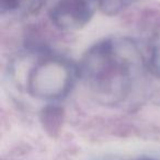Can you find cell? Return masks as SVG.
<instances>
[{
    "instance_id": "1",
    "label": "cell",
    "mask_w": 160,
    "mask_h": 160,
    "mask_svg": "<svg viewBox=\"0 0 160 160\" xmlns=\"http://www.w3.org/2000/svg\"><path fill=\"white\" fill-rule=\"evenodd\" d=\"M146 68L136 43L127 38H107L94 43L79 64L80 79L99 102L118 105L127 100Z\"/></svg>"
},
{
    "instance_id": "2",
    "label": "cell",
    "mask_w": 160,
    "mask_h": 160,
    "mask_svg": "<svg viewBox=\"0 0 160 160\" xmlns=\"http://www.w3.org/2000/svg\"><path fill=\"white\" fill-rule=\"evenodd\" d=\"M80 79L79 65L59 55L46 54L36 60L27 76V91L38 100L55 102L66 98Z\"/></svg>"
},
{
    "instance_id": "3",
    "label": "cell",
    "mask_w": 160,
    "mask_h": 160,
    "mask_svg": "<svg viewBox=\"0 0 160 160\" xmlns=\"http://www.w3.org/2000/svg\"><path fill=\"white\" fill-rule=\"evenodd\" d=\"M94 10L89 0H54L48 17L57 29L76 31L91 21Z\"/></svg>"
},
{
    "instance_id": "4",
    "label": "cell",
    "mask_w": 160,
    "mask_h": 160,
    "mask_svg": "<svg viewBox=\"0 0 160 160\" xmlns=\"http://www.w3.org/2000/svg\"><path fill=\"white\" fill-rule=\"evenodd\" d=\"M64 109L55 103H49L45 105L40 113V121L43 129L51 137L58 136L64 123Z\"/></svg>"
},
{
    "instance_id": "5",
    "label": "cell",
    "mask_w": 160,
    "mask_h": 160,
    "mask_svg": "<svg viewBox=\"0 0 160 160\" xmlns=\"http://www.w3.org/2000/svg\"><path fill=\"white\" fill-rule=\"evenodd\" d=\"M44 3V0H0V12L1 14L14 13L19 10L34 13Z\"/></svg>"
},
{
    "instance_id": "6",
    "label": "cell",
    "mask_w": 160,
    "mask_h": 160,
    "mask_svg": "<svg viewBox=\"0 0 160 160\" xmlns=\"http://www.w3.org/2000/svg\"><path fill=\"white\" fill-rule=\"evenodd\" d=\"M96 6L108 16H115L132 6L137 0H92Z\"/></svg>"
},
{
    "instance_id": "7",
    "label": "cell",
    "mask_w": 160,
    "mask_h": 160,
    "mask_svg": "<svg viewBox=\"0 0 160 160\" xmlns=\"http://www.w3.org/2000/svg\"><path fill=\"white\" fill-rule=\"evenodd\" d=\"M146 67L152 75L160 77V34H157L149 47L148 56L145 58Z\"/></svg>"
},
{
    "instance_id": "8",
    "label": "cell",
    "mask_w": 160,
    "mask_h": 160,
    "mask_svg": "<svg viewBox=\"0 0 160 160\" xmlns=\"http://www.w3.org/2000/svg\"><path fill=\"white\" fill-rule=\"evenodd\" d=\"M139 160H152V159H150V158H147V157H144V158H140Z\"/></svg>"
}]
</instances>
